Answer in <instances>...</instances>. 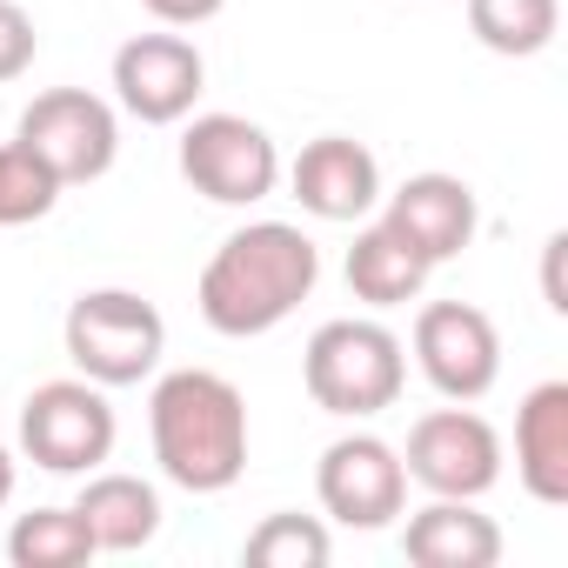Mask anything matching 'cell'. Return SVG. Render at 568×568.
<instances>
[{
    "mask_svg": "<svg viewBox=\"0 0 568 568\" xmlns=\"http://www.w3.org/2000/svg\"><path fill=\"white\" fill-rule=\"evenodd\" d=\"M141 8L161 21V28H201V21H214L227 0H141Z\"/></svg>",
    "mask_w": 568,
    "mask_h": 568,
    "instance_id": "23",
    "label": "cell"
},
{
    "mask_svg": "<svg viewBox=\"0 0 568 568\" xmlns=\"http://www.w3.org/2000/svg\"><path fill=\"white\" fill-rule=\"evenodd\" d=\"M428 274H435V267H428L388 221H368V227L355 234V247H348V288H355V302H368V308L422 302Z\"/></svg>",
    "mask_w": 568,
    "mask_h": 568,
    "instance_id": "17",
    "label": "cell"
},
{
    "mask_svg": "<svg viewBox=\"0 0 568 568\" xmlns=\"http://www.w3.org/2000/svg\"><path fill=\"white\" fill-rule=\"evenodd\" d=\"M402 468H408V481H422L428 495L481 501V495L501 481V435H495V422L475 415L468 402H455V408H428V415L408 428Z\"/></svg>",
    "mask_w": 568,
    "mask_h": 568,
    "instance_id": "7",
    "label": "cell"
},
{
    "mask_svg": "<svg viewBox=\"0 0 568 568\" xmlns=\"http://www.w3.org/2000/svg\"><path fill=\"white\" fill-rule=\"evenodd\" d=\"M101 548H94L81 508H34L8 528V561L14 568H81Z\"/></svg>",
    "mask_w": 568,
    "mask_h": 568,
    "instance_id": "19",
    "label": "cell"
},
{
    "mask_svg": "<svg viewBox=\"0 0 568 568\" xmlns=\"http://www.w3.org/2000/svg\"><path fill=\"white\" fill-rule=\"evenodd\" d=\"M54 201H61V174L28 141H0V227L48 221Z\"/></svg>",
    "mask_w": 568,
    "mask_h": 568,
    "instance_id": "20",
    "label": "cell"
},
{
    "mask_svg": "<svg viewBox=\"0 0 568 568\" xmlns=\"http://www.w3.org/2000/svg\"><path fill=\"white\" fill-rule=\"evenodd\" d=\"M114 408H108V388L74 375V382H41L28 402H21V455L48 475H94L108 455H114Z\"/></svg>",
    "mask_w": 568,
    "mask_h": 568,
    "instance_id": "5",
    "label": "cell"
},
{
    "mask_svg": "<svg viewBox=\"0 0 568 568\" xmlns=\"http://www.w3.org/2000/svg\"><path fill=\"white\" fill-rule=\"evenodd\" d=\"M302 382H308V402L322 415H342V422H368L382 408L402 402V382H408V355L395 342V328L382 322H362V315H342V322H322L302 348Z\"/></svg>",
    "mask_w": 568,
    "mask_h": 568,
    "instance_id": "3",
    "label": "cell"
},
{
    "mask_svg": "<svg viewBox=\"0 0 568 568\" xmlns=\"http://www.w3.org/2000/svg\"><path fill=\"white\" fill-rule=\"evenodd\" d=\"M428 267L455 261L468 241H475V187L462 174H408L395 194H388V214H382Z\"/></svg>",
    "mask_w": 568,
    "mask_h": 568,
    "instance_id": "12",
    "label": "cell"
},
{
    "mask_svg": "<svg viewBox=\"0 0 568 568\" xmlns=\"http://www.w3.org/2000/svg\"><path fill=\"white\" fill-rule=\"evenodd\" d=\"M207 88V61L187 34H134L114 48V101L141 128H174L194 114Z\"/></svg>",
    "mask_w": 568,
    "mask_h": 568,
    "instance_id": "10",
    "label": "cell"
},
{
    "mask_svg": "<svg viewBox=\"0 0 568 568\" xmlns=\"http://www.w3.org/2000/svg\"><path fill=\"white\" fill-rule=\"evenodd\" d=\"M402 555L415 568H495L501 561V528L455 495H435L428 508L408 515L402 528Z\"/></svg>",
    "mask_w": 568,
    "mask_h": 568,
    "instance_id": "15",
    "label": "cell"
},
{
    "mask_svg": "<svg viewBox=\"0 0 568 568\" xmlns=\"http://www.w3.org/2000/svg\"><path fill=\"white\" fill-rule=\"evenodd\" d=\"M415 362L442 402H481L501 382V335L475 302H428L415 315Z\"/></svg>",
    "mask_w": 568,
    "mask_h": 568,
    "instance_id": "9",
    "label": "cell"
},
{
    "mask_svg": "<svg viewBox=\"0 0 568 568\" xmlns=\"http://www.w3.org/2000/svg\"><path fill=\"white\" fill-rule=\"evenodd\" d=\"M8 501H14V448L0 442V508H8Z\"/></svg>",
    "mask_w": 568,
    "mask_h": 568,
    "instance_id": "25",
    "label": "cell"
},
{
    "mask_svg": "<svg viewBox=\"0 0 568 568\" xmlns=\"http://www.w3.org/2000/svg\"><path fill=\"white\" fill-rule=\"evenodd\" d=\"M74 508H81L101 555H134V548H148L161 535V495L141 475H88Z\"/></svg>",
    "mask_w": 568,
    "mask_h": 568,
    "instance_id": "16",
    "label": "cell"
},
{
    "mask_svg": "<svg viewBox=\"0 0 568 568\" xmlns=\"http://www.w3.org/2000/svg\"><path fill=\"white\" fill-rule=\"evenodd\" d=\"M154 462L187 495H221L247 468V402L214 368H174L148 395Z\"/></svg>",
    "mask_w": 568,
    "mask_h": 568,
    "instance_id": "2",
    "label": "cell"
},
{
    "mask_svg": "<svg viewBox=\"0 0 568 568\" xmlns=\"http://www.w3.org/2000/svg\"><path fill=\"white\" fill-rule=\"evenodd\" d=\"M335 555V541H328V528L315 521V515H267L254 535H247V548H241V561H254V568H322Z\"/></svg>",
    "mask_w": 568,
    "mask_h": 568,
    "instance_id": "21",
    "label": "cell"
},
{
    "mask_svg": "<svg viewBox=\"0 0 568 568\" xmlns=\"http://www.w3.org/2000/svg\"><path fill=\"white\" fill-rule=\"evenodd\" d=\"M288 187L315 221H362L382 201V161L348 134H322L295 154Z\"/></svg>",
    "mask_w": 568,
    "mask_h": 568,
    "instance_id": "13",
    "label": "cell"
},
{
    "mask_svg": "<svg viewBox=\"0 0 568 568\" xmlns=\"http://www.w3.org/2000/svg\"><path fill=\"white\" fill-rule=\"evenodd\" d=\"M315 281H322V247L295 221H247L207 254L194 302L214 335L254 342L288 322L315 295Z\"/></svg>",
    "mask_w": 568,
    "mask_h": 568,
    "instance_id": "1",
    "label": "cell"
},
{
    "mask_svg": "<svg viewBox=\"0 0 568 568\" xmlns=\"http://www.w3.org/2000/svg\"><path fill=\"white\" fill-rule=\"evenodd\" d=\"M515 475L541 508L568 501V382H541L515 408Z\"/></svg>",
    "mask_w": 568,
    "mask_h": 568,
    "instance_id": "14",
    "label": "cell"
},
{
    "mask_svg": "<svg viewBox=\"0 0 568 568\" xmlns=\"http://www.w3.org/2000/svg\"><path fill=\"white\" fill-rule=\"evenodd\" d=\"M181 174L221 207H254L281 181V148L247 114H194L181 128Z\"/></svg>",
    "mask_w": 568,
    "mask_h": 568,
    "instance_id": "6",
    "label": "cell"
},
{
    "mask_svg": "<svg viewBox=\"0 0 568 568\" xmlns=\"http://www.w3.org/2000/svg\"><path fill=\"white\" fill-rule=\"evenodd\" d=\"M41 54V34H34V14L21 8V0H0V88L21 81Z\"/></svg>",
    "mask_w": 568,
    "mask_h": 568,
    "instance_id": "22",
    "label": "cell"
},
{
    "mask_svg": "<svg viewBox=\"0 0 568 568\" xmlns=\"http://www.w3.org/2000/svg\"><path fill=\"white\" fill-rule=\"evenodd\" d=\"M561 234H548V247H541V288H548V308L555 315H568V295H561Z\"/></svg>",
    "mask_w": 568,
    "mask_h": 568,
    "instance_id": "24",
    "label": "cell"
},
{
    "mask_svg": "<svg viewBox=\"0 0 568 568\" xmlns=\"http://www.w3.org/2000/svg\"><path fill=\"white\" fill-rule=\"evenodd\" d=\"M61 342H68V362L101 382V388H134L161 368L168 355V322L148 295L134 288H88L74 295L68 322H61Z\"/></svg>",
    "mask_w": 568,
    "mask_h": 568,
    "instance_id": "4",
    "label": "cell"
},
{
    "mask_svg": "<svg viewBox=\"0 0 568 568\" xmlns=\"http://www.w3.org/2000/svg\"><path fill=\"white\" fill-rule=\"evenodd\" d=\"M14 141H28V148L61 174V187H74V181H101V174L114 168V154H121V121H114V108H108L101 94H88V88H48V94H34V101L21 108Z\"/></svg>",
    "mask_w": 568,
    "mask_h": 568,
    "instance_id": "8",
    "label": "cell"
},
{
    "mask_svg": "<svg viewBox=\"0 0 568 568\" xmlns=\"http://www.w3.org/2000/svg\"><path fill=\"white\" fill-rule=\"evenodd\" d=\"M468 28L488 54L528 61L555 41L561 28V0H468Z\"/></svg>",
    "mask_w": 568,
    "mask_h": 568,
    "instance_id": "18",
    "label": "cell"
},
{
    "mask_svg": "<svg viewBox=\"0 0 568 568\" xmlns=\"http://www.w3.org/2000/svg\"><path fill=\"white\" fill-rule=\"evenodd\" d=\"M315 495H322L328 521H342V528H388L408 508L402 448H388L382 435H342V442H328L322 468H315Z\"/></svg>",
    "mask_w": 568,
    "mask_h": 568,
    "instance_id": "11",
    "label": "cell"
}]
</instances>
